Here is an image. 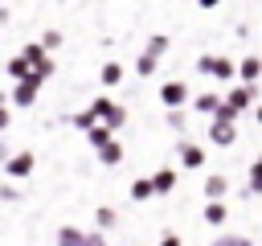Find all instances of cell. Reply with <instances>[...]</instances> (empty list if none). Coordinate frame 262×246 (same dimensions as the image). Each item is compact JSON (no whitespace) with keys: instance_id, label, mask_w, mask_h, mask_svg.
<instances>
[{"instance_id":"obj_4","label":"cell","mask_w":262,"mask_h":246,"mask_svg":"<svg viewBox=\"0 0 262 246\" xmlns=\"http://www.w3.org/2000/svg\"><path fill=\"white\" fill-rule=\"evenodd\" d=\"M225 102L242 115V111H250L254 102H258V86H246V82H237V86H229L225 90Z\"/></svg>"},{"instance_id":"obj_6","label":"cell","mask_w":262,"mask_h":246,"mask_svg":"<svg viewBox=\"0 0 262 246\" xmlns=\"http://www.w3.org/2000/svg\"><path fill=\"white\" fill-rule=\"evenodd\" d=\"M209 144H213V148H233V144H237V123L213 119V123H209Z\"/></svg>"},{"instance_id":"obj_30","label":"cell","mask_w":262,"mask_h":246,"mask_svg":"<svg viewBox=\"0 0 262 246\" xmlns=\"http://www.w3.org/2000/svg\"><path fill=\"white\" fill-rule=\"evenodd\" d=\"M250 197H262V168L250 164Z\"/></svg>"},{"instance_id":"obj_20","label":"cell","mask_w":262,"mask_h":246,"mask_svg":"<svg viewBox=\"0 0 262 246\" xmlns=\"http://www.w3.org/2000/svg\"><path fill=\"white\" fill-rule=\"evenodd\" d=\"M147 197H156L151 176H135V180H131V201H147Z\"/></svg>"},{"instance_id":"obj_32","label":"cell","mask_w":262,"mask_h":246,"mask_svg":"<svg viewBox=\"0 0 262 246\" xmlns=\"http://www.w3.org/2000/svg\"><path fill=\"white\" fill-rule=\"evenodd\" d=\"M86 246H106V234H98V230H86Z\"/></svg>"},{"instance_id":"obj_25","label":"cell","mask_w":262,"mask_h":246,"mask_svg":"<svg viewBox=\"0 0 262 246\" xmlns=\"http://www.w3.org/2000/svg\"><path fill=\"white\" fill-rule=\"evenodd\" d=\"M20 57H25V61H29V66H37V61H41V57H49V53H45V49H41V41H29V45H25V49H20Z\"/></svg>"},{"instance_id":"obj_2","label":"cell","mask_w":262,"mask_h":246,"mask_svg":"<svg viewBox=\"0 0 262 246\" xmlns=\"http://www.w3.org/2000/svg\"><path fill=\"white\" fill-rule=\"evenodd\" d=\"M90 111H94V119H98L102 127H111V131H119V127L127 123V107L115 102V98H106V94H98V98L90 102Z\"/></svg>"},{"instance_id":"obj_1","label":"cell","mask_w":262,"mask_h":246,"mask_svg":"<svg viewBox=\"0 0 262 246\" xmlns=\"http://www.w3.org/2000/svg\"><path fill=\"white\" fill-rule=\"evenodd\" d=\"M196 74H205V78L229 86V82L237 78V61L225 57V53H201V57H196Z\"/></svg>"},{"instance_id":"obj_26","label":"cell","mask_w":262,"mask_h":246,"mask_svg":"<svg viewBox=\"0 0 262 246\" xmlns=\"http://www.w3.org/2000/svg\"><path fill=\"white\" fill-rule=\"evenodd\" d=\"M156 66H160V61H156V57H147V53H139V57H135V74H139V78H151V74H156Z\"/></svg>"},{"instance_id":"obj_8","label":"cell","mask_w":262,"mask_h":246,"mask_svg":"<svg viewBox=\"0 0 262 246\" xmlns=\"http://www.w3.org/2000/svg\"><path fill=\"white\" fill-rule=\"evenodd\" d=\"M176 152H180V168H205V148L201 144H192V139H180L176 144Z\"/></svg>"},{"instance_id":"obj_7","label":"cell","mask_w":262,"mask_h":246,"mask_svg":"<svg viewBox=\"0 0 262 246\" xmlns=\"http://www.w3.org/2000/svg\"><path fill=\"white\" fill-rule=\"evenodd\" d=\"M37 94H41V82H37V78H25V82H16V86H12V107L29 111V107L37 102Z\"/></svg>"},{"instance_id":"obj_34","label":"cell","mask_w":262,"mask_h":246,"mask_svg":"<svg viewBox=\"0 0 262 246\" xmlns=\"http://www.w3.org/2000/svg\"><path fill=\"white\" fill-rule=\"evenodd\" d=\"M8 123H12V115H8V107H0V135L8 131Z\"/></svg>"},{"instance_id":"obj_36","label":"cell","mask_w":262,"mask_h":246,"mask_svg":"<svg viewBox=\"0 0 262 246\" xmlns=\"http://www.w3.org/2000/svg\"><path fill=\"white\" fill-rule=\"evenodd\" d=\"M254 123H258V127H262V107H258V111H254Z\"/></svg>"},{"instance_id":"obj_3","label":"cell","mask_w":262,"mask_h":246,"mask_svg":"<svg viewBox=\"0 0 262 246\" xmlns=\"http://www.w3.org/2000/svg\"><path fill=\"white\" fill-rule=\"evenodd\" d=\"M160 102H164L168 111H184V102H192V86L180 82V78H168V82L160 86Z\"/></svg>"},{"instance_id":"obj_19","label":"cell","mask_w":262,"mask_h":246,"mask_svg":"<svg viewBox=\"0 0 262 246\" xmlns=\"http://www.w3.org/2000/svg\"><path fill=\"white\" fill-rule=\"evenodd\" d=\"M57 246H86V230H78V225H61V230H57Z\"/></svg>"},{"instance_id":"obj_12","label":"cell","mask_w":262,"mask_h":246,"mask_svg":"<svg viewBox=\"0 0 262 246\" xmlns=\"http://www.w3.org/2000/svg\"><path fill=\"white\" fill-rule=\"evenodd\" d=\"M237 78H242L246 86H258V78H262V57H258V53H246V57L237 61Z\"/></svg>"},{"instance_id":"obj_16","label":"cell","mask_w":262,"mask_h":246,"mask_svg":"<svg viewBox=\"0 0 262 246\" xmlns=\"http://www.w3.org/2000/svg\"><path fill=\"white\" fill-rule=\"evenodd\" d=\"M168 45H172V41H168V33H151V37H147V45H143V53L160 61V57L168 53Z\"/></svg>"},{"instance_id":"obj_22","label":"cell","mask_w":262,"mask_h":246,"mask_svg":"<svg viewBox=\"0 0 262 246\" xmlns=\"http://www.w3.org/2000/svg\"><path fill=\"white\" fill-rule=\"evenodd\" d=\"M209 246H254V238L250 234H217Z\"/></svg>"},{"instance_id":"obj_14","label":"cell","mask_w":262,"mask_h":246,"mask_svg":"<svg viewBox=\"0 0 262 246\" xmlns=\"http://www.w3.org/2000/svg\"><path fill=\"white\" fill-rule=\"evenodd\" d=\"M4 74L12 78V82H25V78H33V66L16 53V57H8V66H4Z\"/></svg>"},{"instance_id":"obj_13","label":"cell","mask_w":262,"mask_h":246,"mask_svg":"<svg viewBox=\"0 0 262 246\" xmlns=\"http://www.w3.org/2000/svg\"><path fill=\"white\" fill-rule=\"evenodd\" d=\"M176 180H180V172H176V168H160V172L151 176V184H156V197H168V193L176 189Z\"/></svg>"},{"instance_id":"obj_17","label":"cell","mask_w":262,"mask_h":246,"mask_svg":"<svg viewBox=\"0 0 262 246\" xmlns=\"http://www.w3.org/2000/svg\"><path fill=\"white\" fill-rule=\"evenodd\" d=\"M123 74H127V70H123L119 61H102V70H98V82H102V86H119V82H123Z\"/></svg>"},{"instance_id":"obj_15","label":"cell","mask_w":262,"mask_h":246,"mask_svg":"<svg viewBox=\"0 0 262 246\" xmlns=\"http://www.w3.org/2000/svg\"><path fill=\"white\" fill-rule=\"evenodd\" d=\"M115 225H119V213H115L111 205H98V209H94V230L106 234V230H115Z\"/></svg>"},{"instance_id":"obj_18","label":"cell","mask_w":262,"mask_h":246,"mask_svg":"<svg viewBox=\"0 0 262 246\" xmlns=\"http://www.w3.org/2000/svg\"><path fill=\"white\" fill-rule=\"evenodd\" d=\"M86 139H90V148H94V152H102L106 144H115V131L98 123V127H90V131H86Z\"/></svg>"},{"instance_id":"obj_24","label":"cell","mask_w":262,"mask_h":246,"mask_svg":"<svg viewBox=\"0 0 262 246\" xmlns=\"http://www.w3.org/2000/svg\"><path fill=\"white\" fill-rule=\"evenodd\" d=\"M70 123L78 127V131H90V127H98V119H94V111L86 107V111H78V115H70Z\"/></svg>"},{"instance_id":"obj_5","label":"cell","mask_w":262,"mask_h":246,"mask_svg":"<svg viewBox=\"0 0 262 246\" xmlns=\"http://www.w3.org/2000/svg\"><path fill=\"white\" fill-rule=\"evenodd\" d=\"M33 168H37V156H33V152H12L8 164H4V176L25 180V176H33Z\"/></svg>"},{"instance_id":"obj_9","label":"cell","mask_w":262,"mask_h":246,"mask_svg":"<svg viewBox=\"0 0 262 246\" xmlns=\"http://www.w3.org/2000/svg\"><path fill=\"white\" fill-rule=\"evenodd\" d=\"M221 107H225V98H221L217 90H196V94H192V111H196V115H217Z\"/></svg>"},{"instance_id":"obj_27","label":"cell","mask_w":262,"mask_h":246,"mask_svg":"<svg viewBox=\"0 0 262 246\" xmlns=\"http://www.w3.org/2000/svg\"><path fill=\"white\" fill-rule=\"evenodd\" d=\"M53 70H57V61H53V57H41V61L33 66V78L45 82V78H53Z\"/></svg>"},{"instance_id":"obj_37","label":"cell","mask_w":262,"mask_h":246,"mask_svg":"<svg viewBox=\"0 0 262 246\" xmlns=\"http://www.w3.org/2000/svg\"><path fill=\"white\" fill-rule=\"evenodd\" d=\"M254 168H262V156H258V160H254Z\"/></svg>"},{"instance_id":"obj_33","label":"cell","mask_w":262,"mask_h":246,"mask_svg":"<svg viewBox=\"0 0 262 246\" xmlns=\"http://www.w3.org/2000/svg\"><path fill=\"white\" fill-rule=\"evenodd\" d=\"M8 156H12V148H8V139H4V135H0V168H4V164H8Z\"/></svg>"},{"instance_id":"obj_21","label":"cell","mask_w":262,"mask_h":246,"mask_svg":"<svg viewBox=\"0 0 262 246\" xmlns=\"http://www.w3.org/2000/svg\"><path fill=\"white\" fill-rule=\"evenodd\" d=\"M98 164H106V168L123 164V144H119V139H115V144H106V148L98 152Z\"/></svg>"},{"instance_id":"obj_28","label":"cell","mask_w":262,"mask_h":246,"mask_svg":"<svg viewBox=\"0 0 262 246\" xmlns=\"http://www.w3.org/2000/svg\"><path fill=\"white\" fill-rule=\"evenodd\" d=\"M164 119H168V127H172V131H180V135H184V127H188V115H184V111H168Z\"/></svg>"},{"instance_id":"obj_35","label":"cell","mask_w":262,"mask_h":246,"mask_svg":"<svg viewBox=\"0 0 262 246\" xmlns=\"http://www.w3.org/2000/svg\"><path fill=\"white\" fill-rule=\"evenodd\" d=\"M8 16H12V8H4V4H0V25H8Z\"/></svg>"},{"instance_id":"obj_10","label":"cell","mask_w":262,"mask_h":246,"mask_svg":"<svg viewBox=\"0 0 262 246\" xmlns=\"http://www.w3.org/2000/svg\"><path fill=\"white\" fill-rule=\"evenodd\" d=\"M201 189H205V201H225V193H229V176H225V172H209Z\"/></svg>"},{"instance_id":"obj_29","label":"cell","mask_w":262,"mask_h":246,"mask_svg":"<svg viewBox=\"0 0 262 246\" xmlns=\"http://www.w3.org/2000/svg\"><path fill=\"white\" fill-rule=\"evenodd\" d=\"M0 201H4V205H16V201H20V189H16V184H0Z\"/></svg>"},{"instance_id":"obj_23","label":"cell","mask_w":262,"mask_h":246,"mask_svg":"<svg viewBox=\"0 0 262 246\" xmlns=\"http://www.w3.org/2000/svg\"><path fill=\"white\" fill-rule=\"evenodd\" d=\"M61 41H66V33H61V29H45V33H41V49H45V53L61 49Z\"/></svg>"},{"instance_id":"obj_31","label":"cell","mask_w":262,"mask_h":246,"mask_svg":"<svg viewBox=\"0 0 262 246\" xmlns=\"http://www.w3.org/2000/svg\"><path fill=\"white\" fill-rule=\"evenodd\" d=\"M160 246H184V238H180V234H176V230H168V234H164V238H160Z\"/></svg>"},{"instance_id":"obj_11","label":"cell","mask_w":262,"mask_h":246,"mask_svg":"<svg viewBox=\"0 0 262 246\" xmlns=\"http://www.w3.org/2000/svg\"><path fill=\"white\" fill-rule=\"evenodd\" d=\"M201 221H205V225H213V230H225V221H229V209H225V201H205V209H201Z\"/></svg>"}]
</instances>
